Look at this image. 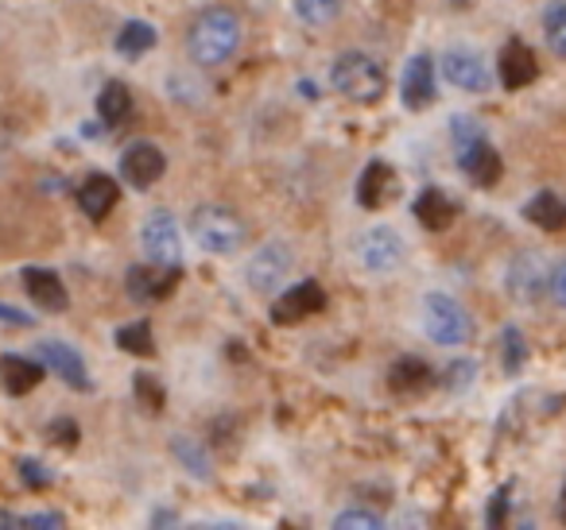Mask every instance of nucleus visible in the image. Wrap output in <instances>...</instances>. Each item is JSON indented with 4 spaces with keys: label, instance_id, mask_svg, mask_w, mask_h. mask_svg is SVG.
<instances>
[{
    "label": "nucleus",
    "instance_id": "obj_1",
    "mask_svg": "<svg viewBox=\"0 0 566 530\" xmlns=\"http://www.w3.org/2000/svg\"><path fill=\"white\" fill-rule=\"evenodd\" d=\"M244 40V24L233 9H206L187 32V51L198 66H221L237 55Z\"/></svg>",
    "mask_w": 566,
    "mask_h": 530
},
{
    "label": "nucleus",
    "instance_id": "obj_2",
    "mask_svg": "<svg viewBox=\"0 0 566 530\" xmlns=\"http://www.w3.org/2000/svg\"><path fill=\"white\" fill-rule=\"evenodd\" d=\"M331 82H334V89H338L342 97H349V102H361V105L380 102V97H385V89H388L385 66H380L373 55H365V51H346V55L334 59Z\"/></svg>",
    "mask_w": 566,
    "mask_h": 530
},
{
    "label": "nucleus",
    "instance_id": "obj_3",
    "mask_svg": "<svg viewBox=\"0 0 566 530\" xmlns=\"http://www.w3.org/2000/svg\"><path fill=\"white\" fill-rule=\"evenodd\" d=\"M190 236L210 256H233L237 248H244V221L229 205L206 202L190 213Z\"/></svg>",
    "mask_w": 566,
    "mask_h": 530
},
{
    "label": "nucleus",
    "instance_id": "obj_4",
    "mask_svg": "<svg viewBox=\"0 0 566 530\" xmlns=\"http://www.w3.org/2000/svg\"><path fill=\"white\" fill-rule=\"evenodd\" d=\"M423 329L434 344H462L473 337V318L465 306L450 295H427L423 303Z\"/></svg>",
    "mask_w": 566,
    "mask_h": 530
},
{
    "label": "nucleus",
    "instance_id": "obj_5",
    "mask_svg": "<svg viewBox=\"0 0 566 530\" xmlns=\"http://www.w3.org/2000/svg\"><path fill=\"white\" fill-rule=\"evenodd\" d=\"M357 259H361L365 272L388 275L403 264V236L392 225H373L357 241Z\"/></svg>",
    "mask_w": 566,
    "mask_h": 530
},
{
    "label": "nucleus",
    "instance_id": "obj_6",
    "mask_svg": "<svg viewBox=\"0 0 566 530\" xmlns=\"http://www.w3.org/2000/svg\"><path fill=\"white\" fill-rule=\"evenodd\" d=\"M140 248L151 264H164V267H179L182 259V233L175 225V218L167 210H156L140 229Z\"/></svg>",
    "mask_w": 566,
    "mask_h": 530
},
{
    "label": "nucleus",
    "instance_id": "obj_7",
    "mask_svg": "<svg viewBox=\"0 0 566 530\" xmlns=\"http://www.w3.org/2000/svg\"><path fill=\"white\" fill-rule=\"evenodd\" d=\"M292 267H295L292 248L283 241H268L264 248H256V256L249 259V272L244 275H249V287L256 290V295H268V290H275L292 275Z\"/></svg>",
    "mask_w": 566,
    "mask_h": 530
},
{
    "label": "nucleus",
    "instance_id": "obj_8",
    "mask_svg": "<svg viewBox=\"0 0 566 530\" xmlns=\"http://www.w3.org/2000/svg\"><path fill=\"white\" fill-rule=\"evenodd\" d=\"M164 171H167V156L148 140L128 144L125 156H120V179H125L133 190H151L159 179H164Z\"/></svg>",
    "mask_w": 566,
    "mask_h": 530
},
{
    "label": "nucleus",
    "instance_id": "obj_9",
    "mask_svg": "<svg viewBox=\"0 0 566 530\" xmlns=\"http://www.w3.org/2000/svg\"><path fill=\"white\" fill-rule=\"evenodd\" d=\"M326 310V290L315 279H303L295 287H287L272 306V321L275 326H300L303 318Z\"/></svg>",
    "mask_w": 566,
    "mask_h": 530
},
{
    "label": "nucleus",
    "instance_id": "obj_10",
    "mask_svg": "<svg viewBox=\"0 0 566 530\" xmlns=\"http://www.w3.org/2000/svg\"><path fill=\"white\" fill-rule=\"evenodd\" d=\"M547 259L535 256V252H520L516 259L509 264V279H504V287H509V295L516 298V303H539L543 295H547Z\"/></svg>",
    "mask_w": 566,
    "mask_h": 530
},
{
    "label": "nucleus",
    "instance_id": "obj_11",
    "mask_svg": "<svg viewBox=\"0 0 566 530\" xmlns=\"http://www.w3.org/2000/svg\"><path fill=\"white\" fill-rule=\"evenodd\" d=\"M442 63V74H447L450 86L465 89V94H485L493 86V74H489L485 59L478 51H465V47H454L439 59Z\"/></svg>",
    "mask_w": 566,
    "mask_h": 530
},
{
    "label": "nucleus",
    "instance_id": "obj_12",
    "mask_svg": "<svg viewBox=\"0 0 566 530\" xmlns=\"http://www.w3.org/2000/svg\"><path fill=\"white\" fill-rule=\"evenodd\" d=\"M40 360L43 368L59 375L63 383H71L74 391H90V372H86V360L78 357V349H71L66 341H40Z\"/></svg>",
    "mask_w": 566,
    "mask_h": 530
},
{
    "label": "nucleus",
    "instance_id": "obj_13",
    "mask_svg": "<svg viewBox=\"0 0 566 530\" xmlns=\"http://www.w3.org/2000/svg\"><path fill=\"white\" fill-rule=\"evenodd\" d=\"M458 167H462V171L470 174V182H478L481 190L496 187V179H501V156H496V148L485 136L465 144V148H458Z\"/></svg>",
    "mask_w": 566,
    "mask_h": 530
},
{
    "label": "nucleus",
    "instance_id": "obj_14",
    "mask_svg": "<svg viewBox=\"0 0 566 530\" xmlns=\"http://www.w3.org/2000/svg\"><path fill=\"white\" fill-rule=\"evenodd\" d=\"M175 283H179V267H167V272H164V264L128 267V275H125V287H128V295H133L136 303H156V298H164Z\"/></svg>",
    "mask_w": 566,
    "mask_h": 530
},
{
    "label": "nucleus",
    "instance_id": "obj_15",
    "mask_svg": "<svg viewBox=\"0 0 566 530\" xmlns=\"http://www.w3.org/2000/svg\"><path fill=\"white\" fill-rule=\"evenodd\" d=\"M400 94L408 109H427V105L434 102V59L431 55H416L403 66Z\"/></svg>",
    "mask_w": 566,
    "mask_h": 530
},
{
    "label": "nucleus",
    "instance_id": "obj_16",
    "mask_svg": "<svg viewBox=\"0 0 566 530\" xmlns=\"http://www.w3.org/2000/svg\"><path fill=\"white\" fill-rule=\"evenodd\" d=\"M539 66H535V51L524 40H509L501 51V86L504 89H524L535 82Z\"/></svg>",
    "mask_w": 566,
    "mask_h": 530
},
{
    "label": "nucleus",
    "instance_id": "obj_17",
    "mask_svg": "<svg viewBox=\"0 0 566 530\" xmlns=\"http://www.w3.org/2000/svg\"><path fill=\"white\" fill-rule=\"evenodd\" d=\"M24 287H28V295H32V303L48 314H63L66 303H71V298H66L63 279H59L55 272H48V267H28Z\"/></svg>",
    "mask_w": 566,
    "mask_h": 530
},
{
    "label": "nucleus",
    "instance_id": "obj_18",
    "mask_svg": "<svg viewBox=\"0 0 566 530\" xmlns=\"http://www.w3.org/2000/svg\"><path fill=\"white\" fill-rule=\"evenodd\" d=\"M117 198H120V190H117V182H113L109 174H90V179L78 187L82 213H86V218H94V221H102L105 213L117 205Z\"/></svg>",
    "mask_w": 566,
    "mask_h": 530
},
{
    "label": "nucleus",
    "instance_id": "obj_19",
    "mask_svg": "<svg viewBox=\"0 0 566 530\" xmlns=\"http://www.w3.org/2000/svg\"><path fill=\"white\" fill-rule=\"evenodd\" d=\"M416 218H419V225H423V229L442 233V229H450V221L458 218V205L450 202L439 187H427L423 194L416 198Z\"/></svg>",
    "mask_w": 566,
    "mask_h": 530
},
{
    "label": "nucleus",
    "instance_id": "obj_20",
    "mask_svg": "<svg viewBox=\"0 0 566 530\" xmlns=\"http://www.w3.org/2000/svg\"><path fill=\"white\" fill-rule=\"evenodd\" d=\"M40 380H43V368L35 364V360L17 357V352L0 357V383H4L9 395H28Z\"/></svg>",
    "mask_w": 566,
    "mask_h": 530
},
{
    "label": "nucleus",
    "instance_id": "obj_21",
    "mask_svg": "<svg viewBox=\"0 0 566 530\" xmlns=\"http://www.w3.org/2000/svg\"><path fill=\"white\" fill-rule=\"evenodd\" d=\"M431 383H434V372L419 357L396 360L392 372H388V388H392L396 395H419V391H427Z\"/></svg>",
    "mask_w": 566,
    "mask_h": 530
},
{
    "label": "nucleus",
    "instance_id": "obj_22",
    "mask_svg": "<svg viewBox=\"0 0 566 530\" xmlns=\"http://www.w3.org/2000/svg\"><path fill=\"white\" fill-rule=\"evenodd\" d=\"M388 194H392V167L369 163L361 182H357V202H361L365 210H380V205L388 202Z\"/></svg>",
    "mask_w": 566,
    "mask_h": 530
},
{
    "label": "nucleus",
    "instance_id": "obj_23",
    "mask_svg": "<svg viewBox=\"0 0 566 530\" xmlns=\"http://www.w3.org/2000/svg\"><path fill=\"white\" fill-rule=\"evenodd\" d=\"M524 218L532 221V225L547 229V233H558V229L566 225V202L558 194H551V190H539V194L524 205Z\"/></svg>",
    "mask_w": 566,
    "mask_h": 530
},
{
    "label": "nucleus",
    "instance_id": "obj_24",
    "mask_svg": "<svg viewBox=\"0 0 566 530\" xmlns=\"http://www.w3.org/2000/svg\"><path fill=\"white\" fill-rule=\"evenodd\" d=\"M133 113V89L125 82H105V89L97 94V117H102L105 128L120 125V120Z\"/></svg>",
    "mask_w": 566,
    "mask_h": 530
},
{
    "label": "nucleus",
    "instance_id": "obj_25",
    "mask_svg": "<svg viewBox=\"0 0 566 530\" xmlns=\"http://www.w3.org/2000/svg\"><path fill=\"white\" fill-rule=\"evenodd\" d=\"M151 47H156V28H151V24H144V20H128V24L120 28V35H117L120 55L136 59V55H144V51H151Z\"/></svg>",
    "mask_w": 566,
    "mask_h": 530
},
{
    "label": "nucleus",
    "instance_id": "obj_26",
    "mask_svg": "<svg viewBox=\"0 0 566 530\" xmlns=\"http://www.w3.org/2000/svg\"><path fill=\"white\" fill-rule=\"evenodd\" d=\"M295 17L311 28H326L342 17V0H292Z\"/></svg>",
    "mask_w": 566,
    "mask_h": 530
},
{
    "label": "nucleus",
    "instance_id": "obj_27",
    "mask_svg": "<svg viewBox=\"0 0 566 530\" xmlns=\"http://www.w3.org/2000/svg\"><path fill=\"white\" fill-rule=\"evenodd\" d=\"M175 457H179V465L187 468L190 476H198V480H210L213 476L210 453H206L198 442H190V437H175Z\"/></svg>",
    "mask_w": 566,
    "mask_h": 530
},
{
    "label": "nucleus",
    "instance_id": "obj_28",
    "mask_svg": "<svg viewBox=\"0 0 566 530\" xmlns=\"http://www.w3.org/2000/svg\"><path fill=\"white\" fill-rule=\"evenodd\" d=\"M117 344L133 357H151L156 344H151V321H128L117 329Z\"/></svg>",
    "mask_w": 566,
    "mask_h": 530
},
{
    "label": "nucleus",
    "instance_id": "obj_29",
    "mask_svg": "<svg viewBox=\"0 0 566 530\" xmlns=\"http://www.w3.org/2000/svg\"><path fill=\"white\" fill-rule=\"evenodd\" d=\"M543 35H547V47L558 59H566V0H555L547 12H543Z\"/></svg>",
    "mask_w": 566,
    "mask_h": 530
},
{
    "label": "nucleus",
    "instance_id": "obj_30",
    "mask_svg": "<svg viewBox=\"0 0 566 530\" xmlns=\"http://www.w3.org/2000/svg\"><path fill=\"white\" fill-rule=\"evenodd\" d=\"M501 349H504V372H520V368H524V357H527V344L516 326H509L501 333Z\"/></svg>",
    "mask_w": 566,
    "mask_h": 530
},
{
    "label": "nucleus",
    "instance_id": "obj_31",
    "mask_svg": "<svg viewBox=\"0 0 566 530\" xmlns=\"http://www.w3.org/2000/svg\"><path fill=\"white\" fill-rule=\"evenodd\" d=\"M133 388H136V399H140V403H144V411H148V414H159V411H164V388H159V380H151V375L148 372H140V375H136V380H133Z\"/></svg>",
    "mask_w": 566,
    "mask_h": 530
},
{
    "label": "nucleus",
    "instance_id": "obj_32",
    "mask_svg": "<svg viewBox=\"0 0 566 530\" xmlns=\"http://www.w3.org/2000/svg\"><path fill=\"white\" fill-rule=\"evenodd\" d=\"M450 136H454V148H465V144L481 140L485 128H481V120H473V117H454L450 120Z\"/></svg>",
    "mask_w": 566,
    "mask_h": 530
},
{
    "label": "nucleus",
    "instance_id": "obj_33",
    "mask_svg": "<svg viewBox=\"0 0 566 530\" xmlns=\"http://www.w3.org/2000/svg\"><path fill=\"white\" fill-rule=\"evenodd\" d=\"M0 522H9V527H48V530H55V527H63V515H55V511H40V515H4Z\"/></svg>",
    "mask_w": 566,
    "mask_h": 530
},
{
    "label": "nucleus",
    "instance_id": "obj_34",
    "mask_svg": "<svg viewBox=\"0 0 566 530\" xmlns=\"http://www.w3.org/2000/svg\"><path fill=\"white\" fill-rule=\"evenodd\" d=\"M334 527H354V530H373V527H380V515H373V511H342L338 519H334Z\"/></svg>",
    "mask_w": 566,
    "mask_h": 530
},
{
    "label": "nucleus",
    "instance_id": "obj_35",
    "mask_svg": "<svg viewBox=\"0 0 566 530\" xmlns=\"http://www.w3.org/2000/svg\"><path fill=\"white\" fill-rule=\"evenodd\" d=\"M51 442L55 445H78V422L74 418H59V422H51Z\"/></svg>",
    "mask_w": 566,
    "mask_h": 530
},
{
    "label": "nucleus",
    "instance_id": "obj_36",
    "mask_svg": "<svg viewBox=\"0 0 566 530\" xmlns=\"http://www.w3.org/2000/svg\"><path fill=\"white\" fill-rule=\"evenodd\" d=\"M20 476H24L28 488H48V484H51L48 468H43L40 460H20Z\"/></svg>",
    "mask_w": 566,
    "mask_h": 530
},
{
    "label": "nucleus",
    "instance_id": "obj_37",
    "mask_svg": "<svg viewBox=\"0 0 566 530\" xmlns=\"http://www.w3.org/2000/svg\"><path fill=\"white\" fill-rule=\"evenodd\" d=\"M504 515H509V488H501L489 504V527H501Z\"/></svg>",
    "mask_w": 566,
    "mask_h": 530
},
{
    "label": "nucleus",
    "instance_id": "obj_38",
    "mask_svg": "<svg viewBox=\"0 0 566 530\" xmlns=\"http://www.w3.org/2000/svg\"><path fill=\"white\" fill-rule=\"evenodd\" d=\"M450 372H454V375H450V383H454V388H462V383H465V380H470V383H473V372H478V368H473V364H470V360H458V364H454V368H450Z\"/></svg>",
    "mask_w": 566,
    "mask_h": 530
},
{
    "label": "nucleus",
    "instance_id": "obj_39",
    "mask_svg": "<svg viewBox=\"0 0 566 530\" xmlns=\"http://www.w3.org/2000/svg\"><path fill=\"white\" fill-rule=\"evenodd\" d=\"M0 321H9V326H32V318L20 314L17 306H0Z\"/></svg>",
    "mask_w": 566,
    "mask_h": 530
},
{
    "label": "nucleus",
    "instance_id": "obj_40",
    "mask_svg": "<svg viewBox=\"0 0 566 530\" xmlns=\"http://www.w3.org/2000/svg\"><path fill=\"white\" fill-rule=\"evenodd\" d=\"M551 287H555V298H558V303L566 306V264L558 267L555 275H551Z\"/></svg>",
    "mask_w": 566,
    "mask_h": 530
},
{
    "label": "nucleus",
    "instance_id": "obj_41",
    "mask_svg": "<svg viewBox=\"0 0 566 530\" xmlns=\"http://www.w3.org/2000/svg\"><path fill=\"white\" fill-rule=\"evenodd\" d=\"M558 515L566 519V488H563V504H558Z\"/></svg>",
    "mask_w": 566,
    "mask_h": 530
}]
</instances>
